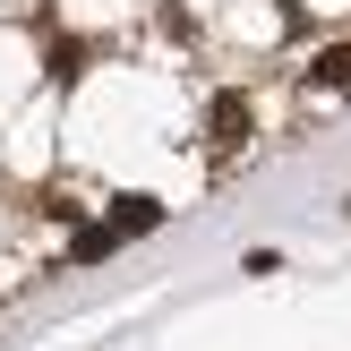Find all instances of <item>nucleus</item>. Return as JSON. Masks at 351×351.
Instances as JSON below:
<instances>
[{
    "mask_svg": "<svg viewBox=\"0 0 351 351\" xmlns=\"http://www.w3.org/2000/svg\"><path fill=\"white\" fill-rule=\"evenodd\" d=\"M112 249H120L112 223H86V232H77V257H112Z\"/></svg>",
    "mask_w": 351,
    "mask_h": 351,
    "instance_id": "3",
    "label": "nucleus"
},
{
    "mask_svg": "<svg viewBox=\"0 0 351 351\" xmlns=\"http://www.w3.org/2000/svg\"><path fill=\"white\" fill-rule=\"evenodd\" d=\"M240 137H249V103H240V95H215V154H232Z\"/></svg>",
    "mask_w": 351,
    "mask_h": 351,
    "instance_id": "1",
    "label": "nucleus"
},
{
    "mask_svg": "<svg viewBox=\"0 0 351 351\" xmlns=\"http://www.w3.org/2000/svg\"><path fill=\"white\" fill-rule=\"evenodd\" d=\"M343 86H351V43H335L317 69H308V103H317V95H343Z\"/></svg>",
    "mask_w": 351,
    "mask_h": 351,
    "instance_id": "2",
    "label": "nucleus"
}]
</instances>
